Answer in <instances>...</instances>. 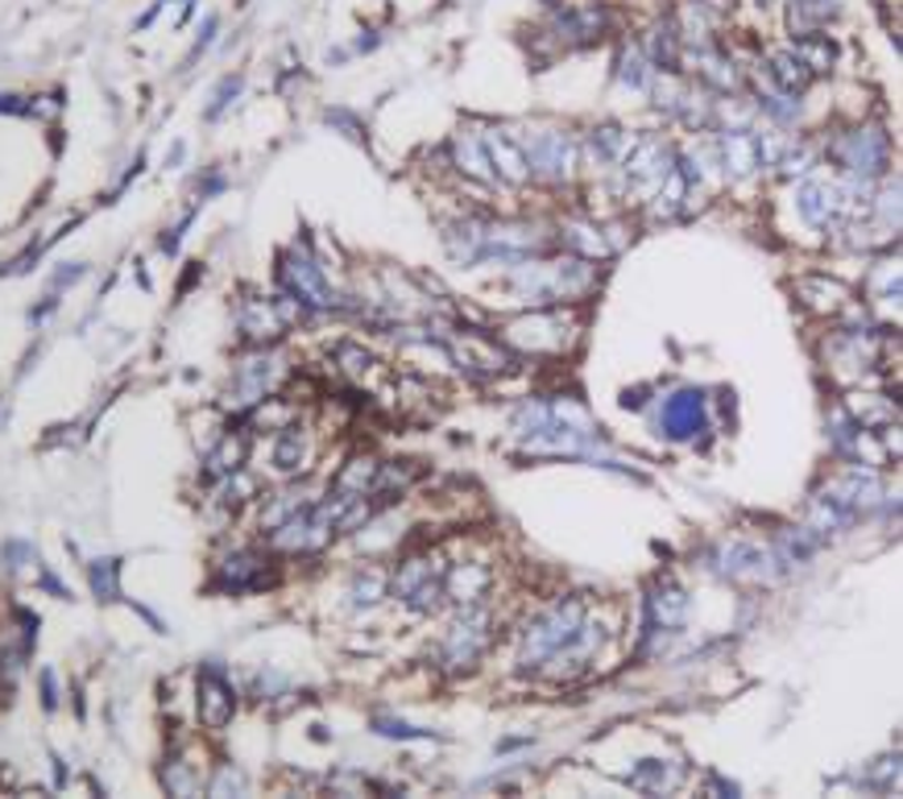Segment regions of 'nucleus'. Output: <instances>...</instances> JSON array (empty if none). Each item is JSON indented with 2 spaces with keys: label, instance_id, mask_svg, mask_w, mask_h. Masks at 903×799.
Here are the masks:
<instances>
[{
  "label": "nucleus",
  "instance_id": "f257e3e1",
  "mask_svg": "<svg viewBox=\"0 0 903 799\" xmlns=\"http://www.w3.org/2000/svg\"><path fill=\"white\" fill-rule=\"evenodd\" d=\"M395 592L402 597L407 609L431 613V609H440L444 580H440V571L431 568V559H407V564L395 571Z\"/></svg>",
  "mask_w": 903,
  "mask_h": 799
},
{
  "label": "nucleus",
  "instance_id": "f03ea898",
  "mask_svg": "<svg viewBox=\"0 0 903 799\" xmlns=\"http://www.w3.org/2000/svg\"><path fill=\"white\" fill-rule=\"evenodd\" d=\"M282 286H286V294L295 298L298 307H332L336 303V294H332L328 277H324V270L312 262V257H286L279 270Z\"/></svg>",
  "mask_w": 903,
  "mask_h": 799
},
{
  "label": "nucleus",
  "instance_id": "7ed1b4c3",
  "mask_svg": "<svg viewBox=\"0 0 903 799\" xmlns=\"http://www.w3.org/2000/svg\"><path fill=\"white\" fill-rule=\"evenodd\" d=\"M274 559L262 551H232L229 559L216 564V585L224 592H258L274 580Z\"/></svg>",
  "mask_w": 903,
  "mask_h": 799
},
{
  "label": "nucleus",
  "instance_id": "20e7f679",
  "mask_svg": "<svg viewBox=\"0 0 903 799\" xmlns=\"http://www.w3.org/2000/svg\"><path fill=\"white\" fill-rule=\"evenodd\" d=\"M232 713H237V692H232V684L224 680V671L203 667L199 671V721H203L208 729H224L232 721Z\"/></svg>",
  "mask_w": 903,
  "mask_h": 799
},
{
  "label": "nucleus",
  "instance_id": "39448f33",
  "mask_svg": "<svg viewBox=\"0 0 903 799\" xmlns=\"http://www.w3.org/2000/svg\"><path fill=\"white\" fill-rule=\"evenodd\" d=\"M485 642H490V630H485V613L469 609V613H464V618L452 625V634L444 638L448 667H469V663H476V654L485 651Z\"/></svg>",
  "mask_w": 903,
  "mask_h": 799
},
{
  "label": "nucleus",
  "instance_id": "423d86ee",
  "mask_svg": "<svg viewBox=\"0 0 903 799\" xmlns=\"http://www.w3.org/2000/svg\"><path fill=\"white\" fill-rule=\"evenodd\" d=\"M274 357L270 353H258V357H249L245 365H237V381H232V398H237V407H253V402H262L265 393H270V386H274Z\"/></svg>",
  "mask_w": 903,
  "mask_h": 799
},
{
  "label": "nucleus",
  "instance_id": "0eeeda50",
  "mask_svg": "<svg viewBox=\"0 0 903 799\" xmlns=\"http://www.w3.org/2000/svg\"><path fill=\"white\" fill-rule=\"evenodd\" d=\"M312 506H315V497L307 490H298V485H295V490L274 493V497H270V502L262 506V530H270V535H274L279 526H286L291 518H298L303 509H312Z\"/></svg>",
  "mask_w": 903,
  "mask_h": 799
},
{
  "label": "nucleus",
  "instance_id": "6e6552de",
  "mask_svg": "<svg viewBox=\"0 0 903 799\" xmlns=\"http://www.w3.org/2000/svg\"><path fill=\"white\" fill-rule=\"evenodd\" d=\"M307 456H312V448H307L303 427H279V440H274V469H279L282 476H291L307 464Z\"/></svg>",
  "mask_w": 903,
  "mask_h": 799
},
{
  "label": "nucleus",
  "instance_id": "1a4fd4ad",
  "mask_svg": "<svg viewBox=\"0 0 903 799\" xmlns=\"http://www.w3.org/2000/svg\"><path fill=\"white\" fill-rule=\"evenodd\" d=\"M245 452L249 448L241 435H224L220 448L208 456V476H237L241 473V464H245Z\"/></svg>",
  "mask_w": 903,
  "mask_h": 799
},
{
  "label": "nucleus",
  "instance_id": "9d476101",
  "mask_svg": "<svg viewBox=\"0 0 903 799\" xmlns=\"http://www.w3.org/2000/svg\"><path fill=\"white\" fill-rule=\"evenodd\" d=\"M701 427V398L696 393H680L668 407V431L672 435H692Z\"/></svg>",
  "mask_w": 903,
  "mask_h": 799
},
{
  "label": "nucleus",
  "instance_id": "9b49d317",
  "mask_svg": "<svg viewBox=\"0 0 903 799\" xmlns=\"http://www.w3.org/2000/svg\"><path fill=\"white\" fill-rule=\"evenodd\" d=\"M116 576H120V559H96L92 564V588H96L99 601L116 597Z\"/></svg>",
  "mask_w": 903,
  "mask_h": 799
}]
</instances>
